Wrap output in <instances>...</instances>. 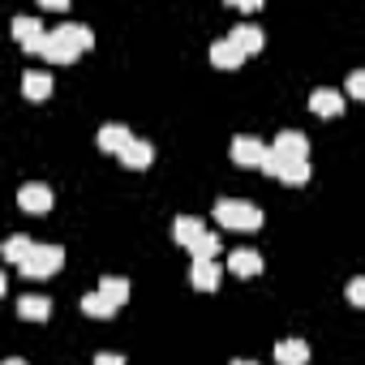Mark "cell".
Listing matches in <instances>:
<instances>
[{
	"label": "cell",
	"instance_id": "obj_1",
	"mask_svg": "<svg viewBox=\"0 0 365 365\" xmlns=\"http://www.w3.org/2000/svg\"><path fill=\"white\" fill-rule=\"evenodd\" d=\"M215 224L220 228H237V232H258L262 228V211L245 198H220L215 202Z\"/></svg>",
	"mask_w": 365,
	"mask_h": 365
},
{
	"label": "cell",
	"instance_id": "obj_2",
	"mask_svg": "<svg viewBox=\"0 0 365 365\" xmlns=\"http://www.w3.org/2000/svg\"><path fill=\"white\" fill-rule=\"evenodd\" d=\"M61 262H65V250H61V245H35V254L26 258L22 275H31V279H52V275L61 271Z\"/></svg>",
	"mask_w": 365,
	"mask_h": 365
},
{
	"label": "cell",
	"instance_id": "obj_3",
	"mask_svg": "<svg viewBox=\"0 0 365 365\" xmlns=\"http://www.w3.org/2000/svg\"><path fill=\"white\" fill-rule=\"evenodd\" d=\"M39 56H43V61H52V65H73V61L82 56V48H78L69 35H61V31H48V43L39 48Z\"/></svg>",
	"mask_w": 365,
	"mask_h": 365
},
{
	"label": "cell",
	"instance_id": "obj_4",
	"mask_svg": "<svg viewBox=\"0 0 365 365\" xmlns=\"http://www.w3.org/2000/svg\"><path fill=\"white\" fill-rule=\"evenodd\" d=\"M267 142L262 138H250V133H241V138H232V163H241V168H262L267 163Z\"/></svg>",
	"mask_w": 365,
	"mask_h": 365
},
{
	"label": "cell",
	"instance_id": "obj_5",
	"mask_svg": "<svg viewBox=\"0 0 365 365\" xmlns=\"http://www.w3.org/2000/svg\"><path fill=\"white\" fill-rule=\"evenodd\" d=\"M18 207H22L26 215H48V211H52V190L43 185V180H31V185L18 190Z\"/></svg>",
	"mask_w": 365,
	"mask_h": 365
},
{
	"label": "cell",
	"instance_id": "obj_6",
	"mask_svg": "<svg viewBox=\"0 0 365 365\" xmlns=\"http://www.w3.org/2000/svg\"><path fill=\"white\" fill-rule=\"evenodd\" d=\"M279 159H288V163H297V159H309V138L301 133V129H284V133H275V146H271Z\"/></svg>",
	"mask_w": 365,
	"mask_h": 365
},
{
	"label": "cell",
	"instance_id": "obj_7",
	"mask_svg": "<svg viewBox=\"0 0 365 365\" xmlns=\"http://www.w3.org/2000/svg\"><path fill=\"white\" fill-rule=\"evenodd\" d=\"M14 35H18V43L26 48V52H39L43 43H48V31H43V22L39 18H14Z\"/></svg>",
	"mask_w": 365,
	"mask_h": 365
},
{
	"label": "cell",
	"instance_id": "obj_8",
	"mask_svg": "<svg viewBox=\"0 0 365 365\" xmlns=\"http://www.w3.org/2000/svg\"><path fill=\"white\" fill-rule=\"evenodd\" d=\"M220 262L215 258H194V267H190V284L198 288V292H215L220 288Z\"/></svg>",
	"mask_w": 365,
	"mask_h": 365
},
{
	"label": "cell",
	"instance_id": "obj_9",
	"mask_svg": "<svg viewBox=\"0 0 365 365\" xmlns=\"http://www.w3.org/2000/svg\"><path fill=\"white\" fill-rule=\"evenodd\" d=\"M207 232H211V228H207L202 220H194V215H180V220L172 224V241H176V245H185V250H194Z\"/></svg>",
	"mask_w": 365,
	"mask_h": 365
},
{
	"label": "cell",
	"instance_id": "obj_10",
	"mask_svg": "<svg viewBox=\"0 0 365 365\" xmlns=\"http://www.w3.org/2000/svg\"><path fill=\"white\" fill-rule=\"evenodd\" d=\"M120 163H125V168H133V172H146V168L155 163V146H150L146 138H133V142L120 150Z\"/></svg>",
	"mask_w": 365,
	"mask_h": 365
},
{
	"label": "cell",
	"instance_id": "obj_11",
	"mask_svg": "<svg viewBox=\"0 0 365 365\" xmlns=\"http://www.w3.org/2000/svg\"><path fill=\"white\" fill-rule=\"evenodd\" d=\"M211 65H215V69H241V65H245V52H241L232 39H215V43H211Z\"/></svg>",
	"mask_w": 365,
	"mask_h": 365
},
{
	"label": "cell",
	"instance_id": "obj_12",
	"mask_svg": "<svg viewBox=\"0 0 365 365\" xmlns=\"http://www.w3.org/2000/svg\"><path fill=\"white\" fill-rule=\"evenodd\" d=\"M22 95H26L31 103H43V99L52 95V73H43V69H26V73H22Z\"/></svg>",
	"mask_w": 365,
	"mask_h": 365
},
{
	"label": "cell",
	"instance_id": "obj_13",
	"mask_svg": "<svg viewBox=\"0 0 365 365\" xmlns=\"http://www.w3.org/2000/svg\"><path fill=\"white\" fill-rule=\"evenodd\" d=\"M309 112H314V116H339V112H344V95L331 91V86H318V91L309 95Z\"/></svg>",
	"mask_w": 365,
	"mask_h": 365
},
{
	"label": "cell",
	"instance_id": "obj_14",
	"mask_svg": "<svg viewBox=\"0 0 365 365\" xmlns=\"http://www.w3.org/2000/svg\"><path fill=\"white\" fill-rule=\"evenodd\" d=\"M228 39H232V43H237L245 56L262 52V43H267V39H262V26H254V22H241L237 31H228Z\"/></svg>",
	"mask_w": 365,
	"mask_h": 365
},
{
	"label": "cell",
	"instance_id": "obj_15",
	"mask_svg": "<svg viewBox=\"0 0 365 365\" xmlns=\"http://www.w3.org/2000/svg\"><path fill=\"white\" fill-rule=\"evenodd\" d=\"M228 271L241 275V279H254V275H262V254L258 250H237L228 258Z\"/></svg>",
	"mask_w": 365,
	"mask_h": 365
},
{
	"label": "cell",
	"instance_id": "obj_16",
	"mask_svg": "<svg viewBox=\"0 0 365 365\" xmlns=\"http://www.w3.org/2000/svg\"><path fill=\"white\" fill-rule=\"evenodd\" d=\"M275 365H309V344L305 339H279L275 344Z\"/></svg>",
	"mask_w": 365,
	"mask_h": 365
},
{
	"label": "cell",
	"instance_id": "obj_17",
	"mask_svg": "<svg viewBox=\"0 0 365 365\" xmlns=\"http://www.w3.org/2000/svg\"><path fill=\"white\" fill-rule=\"evenodd\" d=\"M129 142H133V133H129L125 125H116V120L99 129V150H108V155H120V150H125Z\"/></svg>",
	"mask_w": 365,
	"mask_h": 365
},
{
	"label": "cell",
	"instance_id": "obj_18",
	"mask_svg": "<svg viewBox=\"0 0 365 365\" xmlns=\"http://www.w3.org/2000/svg\"><path fill=\"white\" fill-rule=\"evenodd\" d=\"M35 254V241L26 237V232H14L9 241H5V262H14V267H26V258Z\"/></svg>",
	"mask_w": 365,
	"mask_h": 365
},
{
	"label": "cell",
	"instance_id": "obj_19",
	"mask_svg": "<svg viewBox=\"0 0 365 365\" xmlns=\"http://www.w3.org/2000/svg\"><path fill=\"white\" fill-rule=\"evenodd\" d=\"M18 314H22L26 322H48V318H52V301H48V297H22V301H18Z\"/></svg>",
	"mask_w": 365,
	"mask_h": 365
},
{
	"label": "cell",
	"instance_id": "obj_20",
	"mask_svg": "<svg viewBox=\"0 0 365 365\" xmlns=\"http://www.w3.org/2000/svg\"><path fill=\"white\" fill-rule=\"evenodd\" d=\"M99 297H103V301H112V305L120 309V305L129 301V284H125L120 275H103V279H99Z\"/></svg>",
	"mask_w": 365,
	"mask_h": 365
},
{
	"label": "cell",
	"instance_id": "obj_21",
	"mask_svg": "<svg viewBox=\"0 0 365 365\" xmlns=\"http://www.w3.org/2000/svg\"><path fill=\"white\" fill-rule=\"evenodd\" d=\"M82 314H86V318H112V314H116V305H112V301H103L99 292H86V297H82Z\"/></svg>",
	"mask_w": 365,
	"mask_h": 365
},
{
	"label": "cell",
	"instance_id": "obj_22",
	"mask_svg": "<svg viewBox=\"0 0 365 365\" xmlns=\"http://www.w3.org/2000/svg\"><path fill=\"white\" fill-rule=\"evenodd\" d=\"M56 31H61V35H69L82 52H91V48H95V35H91V26H82V22H65V26H56Z\"/></svg>",
	"mask_w": 365,
	"mask_h": 365
},
{
	"label": "cell",
	"instance_id": "obj_23",
	"mask_svg": "<svg viewBox=\"0 0 365 365\" xmlns=\"http://www.w3.org/2000/svg\"><path fill=\"white\" fill-rule=\"evenodd\" d=\"M190 254H194V258H215V254H220V237H215V232H207Z\"/></svg>",
	"mask_w": 365,
	"mask_h": 365
},
{
	"label": "cell",
	"instance_id": "obj_24",
	"mask_svg": "<svg viewBox=\"0 0 365 365\" xmlns=\"http://www.w3.org/2000/svg\"><path fill=\"white\" fill-rule=\"evenodd\" d=\"M348 301H352L356 309H365V275H356V279L348 284Z\"/></svg>",
	"mask_w": 365,
	"mask_h": 365
},
{
	"label": "cell",
	"instance_id": "obj_25",
	"mask_svg": "<svg viewBox=\"0 0 365 365\" xmlns=\"http://www.w3.org/2000/svg\"><path fill=\"white\" fill-rule=\"evenodd\" d=\"M348 95H352V99H361V103H365V69H356V73H352V78H348Z\"/></svg>",
	"mask_w": 365,
	"mask_h": 365
},
{
	"label": "cell",
	"instance_id": "obj_26",
	"mask_svg": "<svg viewBox=\"0 0 365 365\" xmlns=\"http://www.w3.org/2000/svg\"><path fill=\"white\" fill-rule=\"evenodd\" d=\"M95 365H125V356H116V352H99Z\"/></svg>",
	"mask_w": 365,
	"mask_h": 365
},
{
	"label": "cell",
	"instance_id": "obj_27",
	"mask_svg": "<svg viewBox=\"0 0 365 365\" xmlns=\"http://www.w3.org/2000/svg\"><path fill=\"white\" fill-rule=\"evenodd\" d=\"M232 5H237L241 14H258V0H232Z\"/></svg>",
	"mask_w": 365,
	"mask_h": 365
},
{
	"label": "cell",
	"instance_id": "obj_28",
	"mask_svg": "<svg viewBox=\"0 0 365 365\" xmlns=\"http://www.w3.org/2000/svg\"><path fill=\"white\" fill-rule=\"evenodd\" d=\"M5 365H26V361H22V356H9V361H5Z\"/></svg>",
	"mask_w": 365,
	"mask_h": 365
},
{
	"label": "cell",
	"instance_id": "obj_29",
	"mask_svg": "<svg viewBox=\"0 0 365 365\" xmlns=\"http://www.w3.org/2000/svg\"><path fill=\"white\" fill-rule=\"evenodd\" d=\"M232 365H258V361H250V356H241V361H232Z\"/></svg>",
	"mask_w": 365,
	"mask_h": 365
}]
</instances>
